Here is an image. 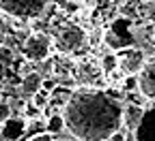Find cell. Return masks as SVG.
<instances>
[{
	"mask_svg": "<svg viewBox=\"0 0 155 141\" xmlns=\"http://www.w3.org/2000/svg\"><path fill=\"white\" fill-rule=\"evenodd\" d=\"M116 58H119V69H121L125 75L140 73V69H142L144 62H147L144 51L138 49L136 45H131V47H123V49H116Z\"/></svg>",
	"mask_w": 155,
	"mask_h": 141,
	"instance_id": "obj_7",
	"label": "cell"
},
{
	"mask_svg": "<svg viewBox=\"0 0 155 141\" xmlns=\"http://www.w3.org/2000/svg\"><path fill=\"white\" fill-rule=\"evenodd\" d=\"M147 107L142 103H134V100H125L123 103V128L127 133H136V128L140 126L144 118Z\"/></svg>",
	"mask_w": 155,
	"mask_h": 141,
	"instance_id": "obj_9",
	"label": "cell"
},
{
	"mask_svg": "<svg viewBox=\"0 0 155 141\" xmlns=\"http://www.w3.org/2000/svg\"><path fill=\"white\" fill-rule=\"evenodd\" d=\"M45 130L48 133H52V135H58V133H63L65 130V118H63V113H52V115H48L45 118Z\"/></svg>",
	"mask_w": 155,
	"mask_h": 141,
	"instance_id": "obj_13",
	"label": "cell"
},
{
	"mask_svg": "<svg viewBox=\"0 0 155 141\" xmlns=\"http://www.w3.org/2000/svg\"><path fill=\"white\" fill-rule=\"evenodd\" d=\"M134 141H155V105L144 111L140 126L134 133Z\"/></svg>",
	"mask_w": 155,
	"mask_h": 141,
	"instance_id": "obj_11",
	"label": "cell"
},
{
	"mask_svg": "<svg viewBox=\"0 0 155 141\" xmlns=\"http://www.w3.org/2000/svg\"><path fill=\"white\" fill-rule=\"evenodd\" d=\"M30 103H32L35 107H39V109H45L48 103H50V90H45V88L37 90V92L30 96Z\"/></svg>",
	"mask_w": 155,
	"mask_h": 141,
	"instance_id": "obj_16",
	"label": "cell"
},
{
	"mask_svg": "<svg viewBox=\"0 0 155 141\" xmlns=\"http://www.w3.org/2000/svg\"><path fill=\"white\" fill-rule=\"evenodd\" d=\"M0 79H2V66H0Z\"/></svg>",
	"mask_w": 155,
	"mask_h": 141,
	"instance_id": "obj_20",
	"label": "cell"
},
{
	"mask_svg": "<svg viewBox=\"0 0 155 141\" xmlns=\"http://www.w3.org/2000/svg\"><path fill=\"white\" fill-rule=\"evenodd\" d=\"M43 88V75L37 71H28L26 75H22V84H19V92L24 96H32L37 90Z\"/></svg>",
	"mask_w": 155,
	"mask_h": 141,
	"instance_id": "obj_12",
	"label": "cell"
},
{
	"mask_svg": "<svg viewBox=\"0 0 155 141\" xmlns=\"http://www.w3.org/2000/svg\"><path fill=\"white\" fill-rule=\"evenodd\" d=\"M15 60H17L15 49L5 45V43H0V66H2V69H11L15 64Z\"/></svg>",
	"mask_w": 155,
	"mask_h": 141,
	"instance_id": "obj_14",
	"label": "cell"
},
{
	"mask_svg": "<svg viewBox=\"0 0 155 141\" xmlns=\"http://www.w3.org/2000/svg\"><path fill=\"white\" fill-rule=\"evenodd\" d=\"M73 79H75V84H80V86H91V88H97L101 81H104V69L101 64L97 62V60L88 58V60H82V62H78L73 66Z\"/></svg>",
	"mask_w": 155,
	"mask_h": 141,
	"instance_id": "obj_6",
	"label": "cell"
},
{
	"mask_svg": "<svg viewBox=\"0 0 155 141\" xmlns=\"http://www.w3.org/2000/svg\"><path fill=\"white\" fill-rule=\"evenodd\" d=\"M61 113L65 128L80 141H104L123 126V100L91 86L71 90Z\"/></svg>",
	"mask_w": 155,
	"mask_h": 141,
	"instance_id": "obj_1",
	"label": "cell"
},
{
	"mask_svg": "<svg viewBox=\"0 0 155 141\" xmlns=\"http://www.w3.org/2000/svg\"><path fill=\"white\" fill-rule=\"evenodd\" d=\"M88 43V32L80 24L65 22L54 34V47L61 54H75Z\"/></svg>",
	"mask_w": 155,
	"mask_h": 141,
	"instance_id": "obj_2",
	"label": "cell"
},
{
	"mask_svg": "<svg viewBox=\"0 0 155 141\" xmlns=\"http://www.w3.org/2000/svg\"><path fill=\"white\" fill-rule=\"evenodd\" d=\"M50 0H0V11L15 19H37L45 13Z\"/></svg>",
	"mask_w": 155,
	"mask_h": 141,
	"instance_id": "obj_4",
	"label": "cell"
},
{
	"mask_svg": "<svg viewBox=\"0 0 155 141\" xmlns=\"http://www.w3.org/2000/svg\"><path fill=\"white\" fill-rule=\"evenodd\" d=\"M28 133V122L19 115H11L0 124V137L5 141H17L19 137H24Z\"/></svg>",
	"mask_w": 155,
	"mask_h": 141,
	"instance_id": "obj_10",
	"label": "cell"
},
{
	"mask_svg": "<svg viewBox=\"0 0 155 141\" xmlns=\"http://www.w3.org/2000/svg\"><path fill=\"white\" fill-rule=\"evenodd\" d=\"M67 141H71V139H67Z\"/></svg>",
	"mask_w": 155,
	"mask_h": 141,
	"instance_id": "obj_22",
	"label": "cell"
},
{
	"mask_svg": "<svg viewBox=\"0 0 155 141\" xmlns=\"http://www.w3.org/2000/svg\"><path fill=\"white\" fill-rule=\"evenodd\" d=\"M138 90L147 100H153L155 103V58L147 60L144 66L138 73Z\"/></svg>",
	"mask_w": 155,
	"mask_h": 141,
	"instance_id": "obj_8",
	"label": "cell"
},
{
	"mask_svg": "<svg viewBox=\"0 0 155 141\" xmlns=\"http://www.w3.org/2000/svg\"><path fill=\"white\" fill-rule=\"evenodd\" d=\"M11 115H13L11 105H9V103H5V100H0V124H2L5 120H9Z\"/></svg>",
	"mask_w": 155,
	"mask_h": 141,
	"instance_id": "obj_18",
	"label": "cell"
},
{
	"mask_svg": "<svg viewBox=\"0 0 155 141\" xmlns=\"http://www.w3.org/2000/svg\"><path fill=\"white\" fill-rule=\"evenodd\" d=\"M0 100H2V94H0Z\"/></svg>",
	"mask_w": 155,
	"mask_h": 141,
	"instance_id": "obj_21",
	"label": "cell"
},
{
	"mask_svg": "<svg viewBox=\"0 0 155 141\" xmlns=\"http://www.w3.org/2000/svg\"><path fill=\"white\" fill-rule=\"evenodd\" d=\"M99 64H101V69H104V73L108 75V73H112L116 66H119V58H116V51H108V54H104L101 56V60H99Z\"/></svg>",
	"mask_w": 155,
	"mask_h": 141,
	"instance_id": "obj_15",
	"label": "cell"
},
{
	"mask_svg": "<svg viewBox=\"0 0 155 141\" xmlns=\"http://www.w3.org/2000/svg\"><path fill=\"white\" fill-rule=\"evenodd\" d=\"M52 49H54V41L48 32H41V30H35L30 32L24 43H22V56L26 62H35V64H41L45 60H50L52 56Z\"/></svg>",
	"mask_w": 155,
	"mask_h": 141,
	"instance_id": "obj_3",
	"label": "cell"
},
{
	"mask_svg": "<svg viewBox=\"0 0 155 141\" xmlns=\"http://www.w3.org/2000/svg\"><path fill=\"white\" fill-rule=\"evenodd\" d=\"M26 141H54V135H52V133H48V130H39V133L28 135V139H26Z\"/></svg>",
	"mask_w": 155,
	"mask_h": 141,
	"instance_id": "obj_17",
	"label": "cell"
},
{
	"mask_svg": "<svg viewBox=\"0 0 155 141\" xmlns=\"http://www.w3.org/2000/svg\"><path fill=\"white\" fill-rule=\"evenodd\" d=\"M71 2H75V5H88V2H93V0H71Z\"/></svg>",
	"mask_w": 155,
	"mask_h": 141,
	"instance_id": "obj_19",
	"label": "cell"
},
{
	"mask_svg": "<svg viewBox=\"0 0 155 141\" xmlns=\"http://www.w3.org/2000/svg\"><path fill=\"white\" fill-rule=\"evenodd\" d=\"M104 45L112 51L136 45V38H134V32H131V22L127 17H119V19L112 22L110 30L104 32Z\"/></svg>",
	"mask_w": 155,
	"mask_h": 141,
	"instance_id": "obj_5",
	"label": "cell"
}]
</instances>
